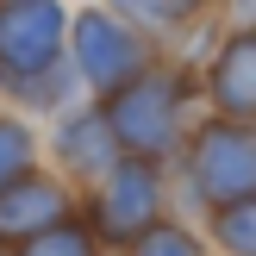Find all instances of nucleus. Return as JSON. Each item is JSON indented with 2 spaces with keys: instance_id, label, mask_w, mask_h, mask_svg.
<instances>
[{
  "instance_id": "9d476101",
  "label": "nucleus",
  "mask_w": 256,
  "mask_h": 256,
  "mask_svg": "<svg viewBox=\"0 0 256 256\" xmlns=\"http://www.w3.org/2000/svg\"><path fill=\"white\" fill-rule=\"evenodd\" d=\"M106 6H119L132 25H144L162 50H175V44L200 25V12H206L200 0H106Z\"/></svg>"
},
{
  "instance_id": "2eb2a0df",
  "label": "nucleus",
  "mask_w": 256,
  "mask_h": 256,
  "mask_svg": "<svg viewBox=\"0 0 256 256\" xmlns=\"http://www.w3.org/2000/svg\"><path fill=\"white\" fill-rule=\"evenodd\" d=\"M200 6H206V12H225V6H232V0H200Z\"/></svg>"
},
{
  "instance_id": "7ed1b4c3",
  "label": "nucleus",
  "mask_w": 256,
  "mask_h": 256,
  "mask_svg": "<svg viewBox=\"0 0 256 256\" xmlns=\"http://www.w3.org/2000/svg\"><path fill=\"white\" fill-rule=\"evenodd\" d=\"M156 56H162V44L144 25H132L119 6H106V0H82L75 6V19H69V62H75V75H82V88L94 100L119 94L125 82H138Z\"/></svg>"
},
{
  "instance_id": "ddd939ff",
  "label": "nucleus",
  "mask_w": 256,
  "mask_h": 256,
  "mask_svg": "<svg viewBox=\"0 0 256 256\" xmlns=\"http://www.w3.org/2000/svg\"><path fill=\"white\" fill-rule=\"evenodd\" d=\"M19 256H119V250L88 225V212H69L62 225H50V232H38L32 244H19Z\"/></svg>"
},
{
  "instance_id": "6e6552de",
  "label": "nucleus",
  "mask_w": 256,
  "mask_h": 256,
  "mask_svg": "<svg viewBox=\"0 0 256 256\" xmlns=\"http://www.w3.org/2000/svg\"><path fill=\"white\" fill-rule=\"evenodd\" d=\"M69 212H82V188L69 175H56L50 162L32 169V175H19L12 188H0V250L19 256V244H32L38 232L62 225Z\"/></svg>"
},
{
  "instance_id": "f03ea898",
  "label": "nucleus",
  "mask_w": 256,
  "mask_h": 256,
  "mask_svg": "<svg viewBox=\"0 0 256 256\" xmlns=\"http://www.w3.org/2000/svg\"><path fill=\"white\" fill-rule=\"evenodd\" d=\"M175 194H182L188 219H206L212 206L250 200L256 194V125L225 119V112H200L182 156H175Z\"/></svg>"
},
{
  "instance_id": "423d86ee",
  "label": "nucleus",
  "mask_w": 256,
  "mask_h": 256,
  "mask_svg": "<svg viewBox=\"0 0 256 256\" xmlns=\"http://www.w3.org/2000/svg\"><path fill=\"white\" fill-rule=\"evenodd\" d=\"M119 156H125V144H119V132H112L106 100L82 94V100H69L62 112L44 119V162H50L56 175H69L82 194H88Z\"/></svg>"
},
{
  "instance_id": "20e7f679",
  "label": "nucleus",
  "mask_w": 256,
  "mask_h": 256,
  "mask_svg": "<svg viewBox=\"0 0 256 256\" xmlns=\"http://www.w3.org/2000/svg\"><path fill=\"white\" fill-rule=\"evenodd\" d=\"M82 212L112 250H125L132 238H144L156 219L175 212V169L169 162H150V156H119L82 194Z\"/></svg>"
},
{
  "instance_id": "1a4fd4ad",
  "label": "nucleus",
  "mask_w": 256,
  "mask_h": 256,
  "mask_svg": "<svg viewBox=\"0 0 256 256\" xmlns=\"http://www.w3.org/2000/svg\"><path fill=\"white\" fill-rule=\"evenodd\" d=\"M32 169H44V119L0 100V188H12Z\"/></svg>"
},
{
  "instance_id": "0eeeda50",
  "label": "nucleus",
  "mask_w": 256,
  "mask_h": 256,
  "mask_svg": "<svg viewBox=\"0 0 256 256\" xmlns=\"http://www.w3.org/2000/svg\"><path fill=\"white\" fill-rule=\"evenodd\" d=\"M194 69H200V100H206V112L256 125V25L225 19L219 38H212V50Z\"/></svg>"
},
{
  "instance_id": "9b49d317",
  "label": "nucleus",
  "mask_w": 256,
  "mask_h": 256,
  "mask_svg": "<svg viewBox=\"0 0 256 256\" xmlns=\"http://www.w3.org/2000/svg\"><path fill=\"white\" fill-rule=\"evenodd\" d=\"M88 88H82V75H75V62H56V69H44V75H32V82H19V88H6V106H19V112H32V119H50V112H62L69 100H82Z\"/></svg>"
},
{
  "instance_id": "4468645a",
  "label": "nucleus",
  "mask_w": 256,
  "mask_h": 256,
  "mask_svg": "<svg viewBox=\"0 0 256 256\" xmlns=\"http://www.w3.org/2000/svg\"><path fill=\"white\" fill-rule=\"evenodd\" d=\"M200 225H206L212 256H256V194L232 200V206H212Z\"/></svg>"
},
{
  "instance_id": "f8f14e48",
  "label": "nucleus",
  "mask_w": 256,
  "mask_h": 256,
  "mask_svg": "<svg viewBox=\"0 0 256 256\" xmlns=\"http://www.w3.org/2000/svg\"><path fill=\"white\" fill-rule=\"evenodd\" d=\"M119 256H212V244H206V225L200 219L169 212V219H156L144 238H132Z\"/></svg>"
},
{
  "instance_id": "39448f33",
  "label": "nucleus",
  "mask_w": 256,
  "mask_h": 256,
  "mask_svg": "<svg viewBox=\"0 0 256 256\" xmlns=\"http://www.w3.org/2000/svg\"><path fill=\"white\" fill-rule=\"evenodd\" d=\"M75 0H0V94L69 62Z\"/></svg>"
},
{
  "instance_id": "f257e3e1",
  "label": "nucleus",
  "mask_w": 256,
  "mask_h": 256,
  "mask_svg": "<svg viewBox=\"0 0 256 256\" xmlns=\"http://www.w3.org/2000/svg\"><path fill=\"white\" fill-rule=\"evenodd\" d=\"M106 112H112V132H119L125 156H150V162H169L182 156L194 119L206 112L200 100V69L175 50H162L138 82H125L119 94H106Z\"/></svg>"
}]
</instances>
